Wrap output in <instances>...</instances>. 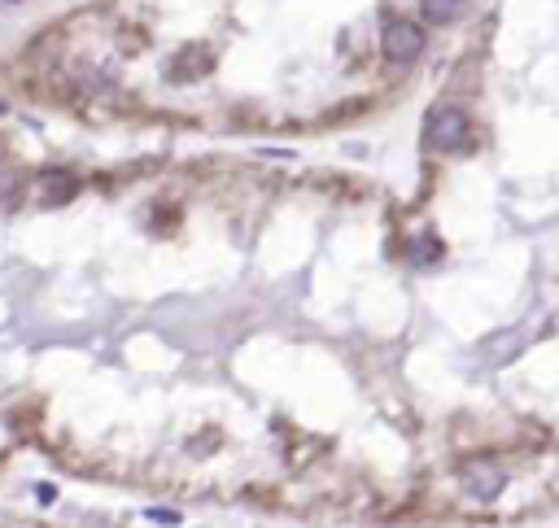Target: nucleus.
Listing matches in <instances>:
<instances>
[{"label":"nucleus","instance_id":"f257e3e1","mask_svg":"<svg viewBox=\"0 0 559 528\" xmlns=\"http://www.w3.org/2000/svg\"><path fill=\"white\" fill-rule=\"evenodd\" d=\"M424 136L433 149L442 153H463L468 149V136H472V118L459 110V105H437L433 114H428V127Z\"/></svg>","mask_w":559,"mask_h":528},{"label":"nucleus","instance_id":"f03ea898","mask_svg":"<svg viewBox=\"0 0 559 528\" xmlns=\"http://www.w3.org/2000/svg\"><path fill=\"white\" fill-rule=\"evenodd\" d=\"M380 48H385L389 62L407 66V62H415V57L428 48V35H424L420 22H411V18H389L385 31H380Z\"/></svg>","mask_w":559,"mask_h":528},{"label":"nucleus","instance_id":"7ed1b4c3","mask_svg":"<svg viewBox=\"0 0 559 528\" xmlns=\"http://www.w3.org/2000/svg\"><path fill=\"white\" fill-rule=\"evenodd\" d=\"M459 485H463V494H468V498L494 502L507 489V472L494 459H468L459 467Z\"/></svg>","mask_w":559,"mask_h":528},{"label":"nucleus","instance_id":"20e7f679","mask_svg":"<svg viewBox=\"0 0 559 528\" xmlns=\"http://www.w3.org/2000/svg\"><path fill=\"white\" fill-rule=\"evenodd\" d=\"M463 5H468V0H420V9H424L428 22H450V18H459Z\"/></svg>","mask_w":559,"mask_h":528},{"label":"nucleus","instance_id":"39448f33","mask_svg":"<svg viewBox=\"0 0 559 528\" xmlns=\"http://www.w3.org/2000/svg\"><path fill=\"white\" fill-rule=\"evenodd\" d=\"M149 520H158V524H180V515H175V511H149Z\"/></svg>","mask_w":559,"mask_h":528},{"label":"nucleus","instance_id":"423d86ee","mask_svg":"<svg viewBox=\"0 0 559 528\" xmlns=\"http://www.w3.org/2000/svg\"><path fill=\"white\" fill-rule=\"evenodd\" d=\"M0 114H5V105H0Z\"/></svg>","mask_w":559,"mask_h":528}]
</instances>
